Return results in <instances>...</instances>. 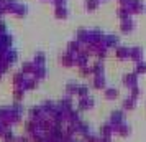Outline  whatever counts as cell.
<instances>
[{
  "label": "cell",
  "mask_w": 146,
  "mask_h": 142,
  "mask_svg": "<svg viewBox=\"0 0 146 142\" xmlns=\"http://www.w3.org/2000/svg\"><path fill=\"white\" fill-rule=\"evenodd\" d=\"M0 2H3V0H0Z\"/></svg>",
  "instance_id": "7"
},
{
  "label": "cell",
  "mask_w": 146,
  "mask_h": 142,
  "mask_svg": "<svg viewBox=\"0 0 146 142\" xmlns=\"http://www.w3.org/2000/svg\"><path fill=\"white\" fill-rule=\"evenodd\" d=\"M5 8H3V2H0V20H3V17H5Z\"/></svg>",
  "instance_id": "5"
},
{
  "label": "cell",
  "mask_w": 146,
  "mask_h": 142,
  "mask_svg": "<svg viewBox=\"0 0 146 142\" xmlns=\"http://www.w3.org/2000/svg\"><path fill=\"white\" fill-rule=\"evenodd\" d=\"M64 2H66V0H53V3L56 7H58V5H64Z\"/></svg>",
  "instance_id": "6"
},
{
  "label": "cell",
  "mask_w": 146,
  "mask_h": 142,
  "mask_svg": "<svg viewBox=\"0 0 146 142\" xmlns=\"http://www.w3.org/2000/svg\"><path fill=\"white\" fill-rule=\"evenodd\" d=\"M17 7H18L17 0H3V8H5V13L7 15H13Z\"/></svg>",
  "instance_id": "1"
},
{
  "label": "cell",
  "mask_w": 146,
  "mask_h": 142,
  "mask_svg": "<svg viewBox=\"0 0 146 142\" xmlns=\"http://www.w3.org/2000/svg\"><path fill=\"white\" fill-rule=\"evenodd\" d=\"M3 33H8V28L5 25V22L0 20V35H3Z\"/></svg>",
  "instance_id": "4"
},
{
  "label": "cell",
  "mask_w": 146,
  "mask_h": 142,
  "mask_svg": "<svg viewBox=\"0 0 146 142\" xmlns=\"http://www.w3.org/2000/svg\"><path fill=\"white\" fill-rule=\"evenodd\" d=\"M54 17H56V18H66L67 10L64 8V5H58V7L54 8Z\"/></svg>",
  "instance_id": "3"
},
{
  "label": "cell",
  "mask_w": 146,
  "mask_h": 142,
  "mask_svg": "<svg viewBox=\"0 0 146 142\" xmlns=\"http://www.w3.org/2000/svg\"><path fill=\"white\" fill-rule=\"evenodd\" d=\"M27 12H28L27 5H23V3H18V7L15 8V12H13V15H12V17H15V18H23V17L27 15Z\"/></svg>",
  "instance_id": "2"
}]
</instances>
